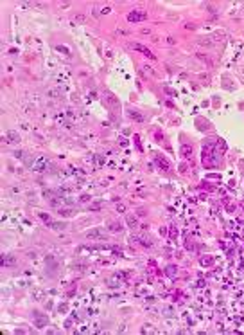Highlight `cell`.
I'll return each mask as SVG.
<instances>
[{
  "label": "cell",
  "mask_w": 244,
  "mask_h": 335,
  "mask_svg": "<svg viewBox=\"0 0 244 335\" xmlns=\"http://www.w3.org/2000/svg\"><path fill=\"white\" fill-rule=\"evenodd\" d=\"M145 11L144 9H135V11H131L129 15H127V22H144L145 20Z\"/></svg>",
  "instance_id": "1"
},
{
  "label": "cell",
  "mask_w": 244,
  "mask_h": 335,
  "mask_svg": "<svg viewBox=\"0 0 244 335\" xmlns=\"http://www.w3.org/2000/svg\"><path fill=\"white\" fill-rule=\"evenodd\" d=\"M215 42H219V34H210V36H205L199 40V45H214Z\"/></svg>",
  "instance_id": "2"
},
{
  "label": "cell",
  "mask_w": 244,
  "mask_h": 335,
  "mask_svg": "<svg viewBox=\"0 0 244 335\" xmlns=\"http://www.w3.org/2000/svg\"><path fill=\"white\" fill-rule=\"evenodd\" d=\"M131 47L133 49H137V51H140V52H144V54L147 56V58H151V59H154V54L151 51L147 49V47H144V45H140V43H131Z\"/></svg>",
  "instance_id": "3"
},
{
  "label": "cell",
  "mask_w": 244,
  "mask_h": 335,
  "mask_svg": "<svg viewBox=\"0 0 244 335\" xmlns=\"http://www.w3.org/2000/svg\"><path fill=\"white\" fill-rule=\"evenodd\" d=\"M86 238H88V240H93V238L106 240V234H104V232H101V231H92V232H88V234H86Z\"/></svg>",
  "instance_id": "4"
},
{
  "label": "cell",
  "mask_w": 244,
  "mask_h": 335,
  "mask_svg": "<svg viewBox=\"0 0 244 335\" xmlns=\"http://www.w3.org/2000/svg\"><path fill=\"white\" fill-rule=\"evenodd\" d=\"M156 162L162 166V170H169V162H167V160L162 157V155H156Z\"/></svg>",
  "instance_id": "5"
},
{
  "label": "cell",
  "mask_w": 244,
  "mask_h": 335,
  "mask_svg": "<svg viewBox=\"0 0 244 335\" xmlns=\"http://www.w3.org/2000/svg\"><path fill=\"white\" fill-rule=\"evenodd\" d=\"M212 263H214V258H210V256L201 258V265L203 267H208V265H212Z\"/></svg>",
  "instance_id": "6"
},
{
  "label": "cell",
  "mask_w": 244,
  "mask_h": 335,
  "mask_svg": "<svg viewBox=\"0 0 244 335\" xmlns=\"http://www.w3.org/2000/svg\"><path fill=\"white\" fill-rule=\"evenodd\" d=\"M127 113H129V115H131L133 119H137V121H144V115H140V113H138V112H135V110H129Z\"/></svg>",
  "instance_id": "7"
},
{
  "label": "cell",
  "mask_w": 244,
  "mask_h": 335,
  "mask_svg": "<svg viewBox=\"0 0 244 335\" xmlns=\"http://www.w3.org/2000/svg\"><path fill=\"white\" fill-rule=\"evenodd\" d=\"M183 155H185V157H190L192 155V146H183Z\"/></svg>",
  "instance_id": "8"
},
{
  "label": "cell",
  "mask_w": 244,
  "mask_h": 335,
  "mask_svg": "<svg viewBox=\"0 0 244 335\" xmlns=\"http://www.w3.org/2000/svg\"><path fill=\"white\" fill-rule=\"evenodd\" d=\"M84 15H76V16H74V22H77V24H83L84 22Z\"/></svg>",
  "instance_id": "9"
},
{
  "label": "cell",
  "mask_w": 244,
  "mask_h": 335,
  "mask_svg": "<svg viewBox=\"0 0 244 335\" xmlns=\"http://www.w3.org/2000/svg\"><path fill=\"white\" fill-rule=\"evenodd\" d=\"M9 137H11L9 140H13V143H18V140H20V137H18V133H13V132H11V133H9Z\"/></svg>",
  "instance_id": "10"
},
{
  "label": "cell",
  "mask_w": 244,
  "mask_h": 335,
  "mask_svg": "<svg viewBox=\"0 0 244 335\" xmlns=\"http://www.w3.org/2000/svg\"><path fill=\"white\" fill-rule=\"evenodd\" d=\"M111 231H120V224H117V222L111 224Z\"/></svg>",
  "instance_id": "11"
},
{
  "label": "cell",
  "mask_w": 244,
  "mask_h": 335,
  "mask_svg": "<svg viewBox=\"0 0 244 335\" xmlns=\"http://www.w3.org/2000/svg\"><path fill=\"white\" fill-rule=\"evenodd\" d=\"M164 90L169 94V96H174V90H171V88H169V86H164Z\"/></svg>",
  "instance_id": "12"
},
{
  "label": "cell",
  "mask_w": 244,
  "mask_h": 335,
  "mask_svg": "<svg viewBox=\"0 0 244 335\" xmlns=\"http://www.w3.org/2000/svg\"><path fill=\"white\" fill-rule=\"evenodd\" d=\"M127 224H129V227H135V218H127Z\"/></svg>",
  "instance_id": "13"
}]
</instances>
